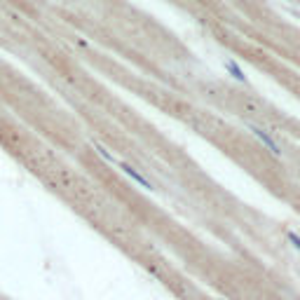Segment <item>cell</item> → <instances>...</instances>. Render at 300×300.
Instances as JSON below:
<instances>
[{
    "instance_id": "6da1fadb",
    "label": "cell",
    "mask_w": 300,
    "mask_h": 300,
    "mask_svg": "<svg viewBox=\"0 0 300 300\" xmlns=\"http://www.w3.org/2000/svg\"><path fill=\"white\" fill-rule=\"evenodd\" d=\"M249 129H251V134H253V136H258V141H260L263 146H268L270 152H275L277 157L281 155V148H279V143L272 139V136H270V134L263 127H258V125H249Z\"/></svg>"
},
{
    "instance_id": "7a4b0ae2",
    "label": "cell",
    "mask_w": 300,
    "mask_h": 300,
    "mask_svg": "<svg viewBox=\"0 0 300 300\" xmlns=\"http://www.w3.org/2000/svg\"><path fill=\"white\" fill-rule=\"evenodd\" d=\"M120 167H122V172H125V174H129V176H131V178H134V181H136V183H141V185H143L146 190H152V183H150V181H146V176H143V174H139V172H136V169H134V167H129L127 162H122Z\"/></svg>"
},
{
    "instance_id": "3957f363",
    "label": "cell",
    "mask_w": 300,
    "mask_h": 300,
    "mask_svg": "<svg viewBox=\"0 0 300 300\" xmlns=\"http://www.w3.org/2000/svg\"><path fill=\"white\" fill-rule=\"evenodd\" d=\"M227 68H230V71H232V75H237V77H239L242 82H247V77H244V73H242V71H239V68H237L235 64H227Z\"/></svg>"
}]
</instances>
